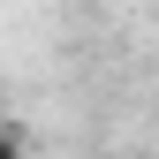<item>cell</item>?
Segmentation results:
<instances>
[{"instance_id":"obj_1","label":"cell","mask_w":159,"mask_h":159,"mask_svg":"<svg viewBox=\"0 0 159 159\" xmlns=\"http://www.w3.org/2000/svg\"><path fill=\"white\" fill-rule=\"evenodd\" d=\"M0 159H23V152H15V136H0Z\"/></svg>"},{"instance_id":"obj_2","label":"cell","mask_w":159,"mask_h":159,"mask_svg":"<svg viewBox=\"0 0 159 159\" xmlns=\"http://www.w3.org/2000/svg\"><path fill=\"white\" fill-rule=\"evenodd\" d=\"M0 136H8V91H0Z\"/></svg>"}]
</instances>
